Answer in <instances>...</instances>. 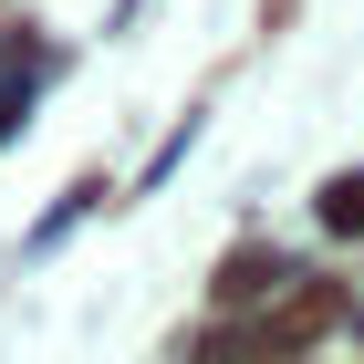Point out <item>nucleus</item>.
Masks as SVG:
<instances>
[{
	"label": "nucleus",
	"instance_id": "f257e3e1",
	"mask_svg": "<svg viewBox=\"0 0 364 364\" xmlns=\"http://www.w3.org/2000/svg\"><path fill=\"white\" fill-rule=\"evenodd\" d=\"M333 312H343V291H333V281H312V291H291V302L260 323V343H271V354H291V343H312L323 323H333Z\"/></svg>",
	"mask_w": 364,
	"mask_h": 364
},
{
	"label": "nucleus",
	"instance_id": "f03ea898",
	"mask_svg": "<svg viewBox=\"0 0 364 364\" xmlns=\"http://www.w3.org/2000/svg\"><path fill=\"white\" fill-rule=\"evenodd\" d=\"M323 229L364 240V177H333V188H323Z\"/></svg>",
	"mask_w": 364,
	"mask_h": 364
}]
</instances>
